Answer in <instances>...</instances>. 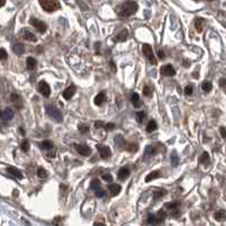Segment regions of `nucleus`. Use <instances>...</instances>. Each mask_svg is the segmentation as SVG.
Wrapping results in <instances>:
<instances>
[{"instance_id": "33", "label": "nucleus", "mask_w": 226, "mask_h": 226, "mask_svg": "<svg viewBox=\"0 0 226 226\" xmlns=\"http://www.w3.org/2000/svg\"><path fill=\"white\" fill-rule=\"evenodd\" d=\"M156 154V148L151 147V146H148L147 149H146V155L147 156H154Z\"/></svg>"}, {"instance_id": "10", "label": "nucleus", "mask_w": 226, "mask_h": 226, "mask_svg": "<svg viewBox=\"0 0 226 226\" xmlns=\"http://www.w3.org/2000/svg\"><path fill=\"white\" fill-rule=\"evenodd\" d=\"M75 91H76L75 87H74V85H71V87H68L67 89L63 92V97L66 100H69L73 95L75 94Z\"/></svg>"}, {"instance_id": "36", "label": "nucleus", "mask_w": 226, "mask_h": 226, "mask_svg": "<svg viewBox=\"0 0 226 226\" xmlns=\"http://www.w3.org/2000/svg\"><path fill=\"white\" fill-rule=\"evenodd\" d=\"M165 192H166L165 190L155 191V192H154V199H155V200H158L159 198H161V197L165 195Z\"/></svg>"}, {"instance_id": "42", "label": "nucleus", "mask_w": 226, "mask_h": 226, "mask_svg": "<svg viewBox=\"0 0 226 226\" xmlns=\"http://www.w3.org/2000/svg\"><path fill=\"white\" fill-rule=\"evenodd\" d=\"M91 187L92 189H94V190H97V189H99L100 187V182L98 181V180H93L91 183Z\"/></svg>"}, {"instance_id": "12", "label": "nucleus", "mask_w": 226, "mask_h": 226, "mask_svg": "<svg viewBox=\"0 0 226 226\" xmlns=\"http://www.w3.org/2000/svg\"><path fill=\"white\" fill-rule=\"evenodd\" d=\"M117 176H118V179L120 180V181H125V180L130 176V169L126 168V167L120 168L118 172V174H117Z\"/></svg>"}, {"instance_id": "35", "label": "nucleus", "mask_w": 226, "mask_h": 226, "mask_svg": "<svg viewBox=\"0 0 226 226\" xmlns=\"http://www.w3.org/2000/svg\"><path fill=\"white\" fill-rule=\"evenodd\" d=\"M40 147L42 148V149H51L52 143L50 141H43V142L40 143Z\"/></svg>"}, {"instance_id": "48", "label": "nucleus", "mask_w": 226, "mask_h": 226, "mask_svg": "<svg viewBox=\"0 0 226 226\" xmlns=\"http://www.w3.org/2000/svg\"><path fill=\"white\" fill-rule=\"evenodd\" d=\"M103 125H105V124H103V122H95L94 123V126L97 127V128H100V127H103Z\"/></svg>"}, {"instance_id": "20", "label": "nucleus", "mask_w": 226, "mask_h": 226, "mask_svg": "<svg viewBox=\"0 0 226 226\" xmlns=\"http://www.w3.org/2000/svg\"><path fill=\"white\" fill-rule=\"evenodd\" d=\"M179 202H171V203H166V208L168 210H171L173 214H176L179 211Z\"/></svg>"}, {"instance_id": "51", "label": "nucleus", "mask_w": 226, "mask_h": 226, "mask_svg": "<svg viewBox=\"0 0 226 226\" xmlns=\"http://www.w3.org/2000/svg\"><path fill=\"white\" fill-rule=\"evenodd\" d=\"M93 226H106L103 223H94V225Z\"/></svg>"}, {"instance_id": "32", "label": "nucleus", "mask_w": 226, "mask_h": 226, "mask_svg": "<svg viewBox=\"0 0 226 226\" xmlns=\"http://www.w3.org/2000/svg\"><path fill=\"white\" fill-rule=\"evenodd\" d=\"M115 143L117 144V146H119V147H123L124 146V138L122 136V135H117L115 138Z\"/></svg>"}, {"instance_id": "41", "label": "nucleus", "mask_w": 226, "mask_h": 226, "mask_svg": "<svg viewBox=\"0 0 226 226\" xmlns=\"http://www.w3.org/2000/svg\"><path fill=\"white\" fill-rule=\"evenodd\" d=\"M103 128L106 130V131H111L113 128H115V124L114 123H107L103 125Z\"/></svg>"}, {"instance_id": "19", "label": "nucleus", "mask_w": 226, "mask_h": 226, "mask_svg": "<svg viewBox=\"0 0 226 226\" xmlns=\"http://www.w3.org/2000/svg\"><path fill=\"white\" fill-rule=\"evenodd\" d=\"M36 66V60L32 57H28L26 59V67H28V71H33Z\"/></svg>"}, {"instance_id": "15", "label": "nucleus", "mask_w": 226, "mask_h": 226, "mask_svg": "<svg viewBox=\"0 0 226 226\" xmlns=\"http://www.w3.org/2000/svg\"><path fill=\"white\" fill-rule=\"evenodd\" d=\"M103 101H106V94H105V92H100L99 94H97V97L94 98V103L97 106H101Z\"/></svg>"}, {"instance_id": "47", "label": "nucleus", "mask_w": 226, "mask_h": 226, "mask_svg": "<svg viewBox=\"0 0 226 226\" xmlns=\"http://www.w3.org/2000/svg\"><path fill=\"white\" fill-rule=\"evenodd\" d=\"M158 57H159V59H165V54H164L163 50H159L158 51Z\"/></svg>"}, {"instance_id": "8", "label": "nucleus", "mask_w": 226, "mask_h": 226, "mask_svg": "<svg viewBox=\"0 0 226 226\" xmlns=\"http://www.w3.org/2000/svg\"><path fill=\"white\" fill-rule=\"evenodd\" d=\"M39 91L44 97H49L50 95V87H49V84L46 83L44 81H41L39 83Z\"/></svg>"}, {"instance_id": "7", "label": "nucleus", "mask_w": 226, "mask_h": 226, "mask_svg": "<svg viewBox=\"0 0 226 226\" xmlns=\"http://www.w3.org/2000/svg\"><path fill=\"white\" fill-rule=\"evenodd\" d=\"M160 73L164 76H174L176 74V72H175L174 67L172 65H165V66H163V67L160 68Z\"/></svg>"}, {"instance_id": "25", "label": "nucleus", "mask_w": 226, "mask_h": 226, "mask_svg": "<svg viewBox=\"0 0 226 226\" xmlns=\"http://www.w3.org/2000/svg\"><path fill=\"white\" fill-rule=\"evenodd\" d=\"M148 223L149 224H151V225H157V224H159L160 222V219L157 217V215H150L149 217H148Z\"/></svg>"}, {"instance_id": "6", "label": "nucleus", "mask_w": 226, "mask_h": 226, "mask_svg": "<svg viewBox=\"0 0 226 226\" xmlns=\"http://www.w3.org/2000/svg\"><path fill=\"white\" fill-rule=\"evenodd\" d=\"M97 149L99 151V155L101 158L106 159L109 158L111 156V151L107 146H103V144H97Z\"/></svg>"}, {"instance_id": "17", "label": "nucleus", "mask_w": 226, "mask_h": 226, "mask_svg": "<svg viewBox=\"0 0 226 226\" xmlns=\"http://www.w3.org/2000/svg\"><path fill=\"white\" fill-rule=\"evenodd\" d=\"M24 50H25V49H24V46L22 43H15V44H14V47H13V51L15 52L16 55H18V56L23 55Z\"/></svg>"}, {"instance_id": "16", "label": "nucleus", "mask_w": 226, "mask_h": 226, "mask_svg": "<svg viewBox=\"0 0 226 226\" xmlns=\"http://www.w3.org/2000/svg\"><path fill=\"white\" fill-rule=\"evenodd\" d=\"M215 219L216 220H218V222H223V220H225L226 219V211L223 210V209H220V210L216 211L215 213Z\"/></svg>"}, {"instance_id": "53", "label": "nucleus", "mask_w": 226, "mask_h": 226, "mask_svg": "<svg viewBox=\"0 0 226 226\" xmlns=\"http://www.w3.org/2000/svg\"><path fill=\"white\" fill-rule=\"evenodd\" d=\"M0 116H1V111H0Z\"/></svg>"}, {"instance_id": "11", "label": "nucleus", "mask_w": 226, "mask_h": 226, "mask_svg": "<svg viewBox=\"0 0 226 226\" xmlns=\"http://www.w3.org/2000/svg\"><path fill=\"white\" fill-rule=\"evenodd\" d=\"M120 190H122V187H120V185H118V184H109L108 185V191L110 192L111 195H118L119 192H120Z\"/></svg>"}, {"instance_id": "29", "label": "nucleus", "mask_w": 226, "mask_h": 226, "mask_svg": "<svg viewBox=\"0 0 226 226\" xmlns=\"http://www.w3.org/2000/svg\"><path fill=\"white\" fill-rule=\"evenodd\" d=\"M201 87H202V90L205 92H210L211 89H213V84L210 82H208V81H205L202 83V85H201Z\"/></svg>"}, {"instance_id": "21", "label": "nucleus", "mask_w": 226, "mask_h": 226, "mask_svg": "<svg viewBox=\"0 0 226 226\" xmlns=\"http://www.w3.org/2000/svg\"><path fill=\"white\" fill-rule=\"evenodd\" d=\"M195 30L200 33V32H202V28H203V25H205V20L203 18H197L195 20Z\"/></svg>"}, {"instance_id": "28", "label": "nucleus", "mask_w": 226, "mask_h": 226, "mask_svg": "<svg viewBox=\"0 0 226 226\" xmlns=\"http://www.w3.org/2000/svg\"><path fill=\"white\" fill-rule=\"evenodd\" d=\"M156 130H157V123H156L155 120H150L147 126V132L150 133V132H154Z\"/></svg>"}, {"instance_id": "52", "label": "nucleus", "mask_w": 226, "mask_h": 226, "mask_svg": "<svg viewBox=\"0 0 226 226\" xmlns=\"http://www.w3.org/2000/svg\"><path fill=\"white\" fill-rule=\"evenodd\" d=\"M6 4V0H0V7H2Z\"/></svg>"}, {"instance_id": "39", "label": "nucleus", "mask_w": 226, "mask_h": 226, "mask_svg": "<svg viewBox=\"0 0 226 226\" xmlns=\"http://www.w3.org/2000/svg\"><path fill=\"white\" fill-rule=\"evenodd\" d=\"M79 131L81 133H87V132H89V126L84 125V124H81V125H79Z\"/></svg>"}, {"instance_id": "27", "label": "nucleus", "mask_w": 226, "mask_h": 226, "mask_svg": "<svg viewBox=\"0 0 226 226\" xmlns=\"http://www.w3.org/2000/svg\"><path fill=\"white\" fill-rule=\"evenodd\" d=\"M209 155H208V152H203L202 156H201V158H200V163L203 164L205 166H207L208 164H209Z\"/></svg>"}, {"instance_id": "2", "label": "nucleus", "mask_w": 226, "mask_h": 226, "mask_svg": "<svg viewBox=\"0 0 226 226\" xmlns=\"http://www.w3.org/2000/svg\"><path fill=\"white\" fill-rule=\"evenodd\" d=\"M39 2L40 6L48 13L56 12L60 8V4L58 0H39Z\"/></svg>"}, {"instance_id": "44", "label": "nucleus", "mask_w": 226, "mask_h": 226, "mask_svg": "<svg viewBox=\"0 0 226 226\" xmlns=\"http://www.w3.org/2000/svg\"><path fill=\"white\" fill-rule=\"evenodd\" d=\"M105 193H106V192L103 190H101V189H97V190H95V195H97L98 198H102L103 195H105Z\"/></svg>"}, {"instance_id": "5", "label": "nucleus", "mask_w": 226, "mask_h": 226, "mask_svg": "<svg viewBox=\"0 0 226 226\" xmlns=\"http://www.w3.org/2000/svg\"><path fill=\"white\" fill-rule=\"evenodd\" d=\"M30 24H31L32 26H34V28H35L39 32H41V33H44L46 30H47V25H46L43 22L36 20V18H31V20H30Z\"/></svg>"}, {"instance_id": "13", "label": "nucleus", "mask_w": 226, "mask_h": 226, "mask_svg": "<svg viewBox=\"0 0 226 226\" xmlns=\"http://www.w3.org/2000/svg\"><path fill=\"white\" fill-rule=\"evenodd\" d=\"M22 34H23L24 39L28 40V41H31V42H35L36 41L35 35H34L33 33H31L28 30H23V31H22Z\"/></svg>"}, {"instance_id": "38", "label": "nucleus", "mask_w": 226, "mask_h": 226, "mask_svg": "<svg viewBox=\"0 0 226 226\" xmlns=\"http://www.w3.org/2000/svg\"><path fill=\"white\" fill-rule=\"evenodd\" d=\"M138 144H135V143H130L128 144V147H127V150L131 151V152H135V151H138Z\"/></svg>"}, {"instance_id": "24", "label": "nucleus", "mask_w": 226, "mask_h": 226, "mask_svg": "<svg viewBox=\"0 0 226 226\" xmlns=\"http://www.w3.org/2000/svg\"><path fill=\"white\" fill-rule=\"evenodd\" d=\"M13 116H14V111L10 109V108H6L4 110V114H2V117L4 119L6 120H10L13 118Z\"/></svg>"}, {"instance_id": "14", "label": "nucleus", "mask_w": 226, "mask_h": 226, "mask_svg": "<svg viewBox=\"0 0 226 226\" xmlns=\"http://www.w3.org/2000/svg\"><path fill=\"white\" fill-rule=\"evenodd\" d=\"M127 35H128L127 30H122V31L119 32L118 34L115 36L114 41H116V42H118V41H125V40L127 39Z\"/></svg>"}, {"instance_id": "46", "label": "nucleus", "mask_w": 226, "mask_h": 226, "mask_svg": "<svg viewBox=\"0 0 226 226\" xmlns=\"http://www.w3.org/2000/svg\"><path fill=\"white\" fill-rule=\"evenodd\" d=\"M143 94L146 95V97H149V95L151 94V91H150V89H149V87H144V89H143Z\"/></svg>"}, {"instance_id": "40", "label": "nucleus", "mask_w": 226, "mask_h": 226, "mask_svg": "<svg viewBox=\"0 0 226 226\" xmlns=\"http://www.w3.org/2000/svg\"><path fill=\"white\" fill-rule=\"evenodd\" d=\"M192 92H193V87L192 85H187V87H185V89H184V93L187 95H191L192 94Z\"/></svg>"}, {"instance_id": "30", "label": "nucleus", "mask_w": 226, "mask_h": 226, "mask_svg": "<svg viewBox=\"0 0 226 226\" xmlns=\"http://www.w3.org/2000/svg\"><path fill=\"white\" fill-rule=\"evenodd\" d=\"M171 163H172V166L173 167H176L179 165V157L176 156L175 152H173L171 156Z\"/></svg>"}, {"instance_id": "45", "label": "nucleus", "mask_w": 226, "mask_h": 226, "mask_svg": "<svg viewBox=\"0 0 226 226\" xmlns=\"http://www.w3.org/2000/svg\"><path fill=\"white\" fill-rule=\"evenodd\" d=\"M102 179L106 181V182H111L113 181V176H111L110 174H105L102 176Z\"/></svg>"}, {"instance_id": "18", "label": "nucleus", "mask_w": 226, "mask_h": 226, "mask_svg": "<svg viewBox=\"0 0 226 226\" xmlns=\"http://www.w3.org/2000/svg\"><path fill=\"white\" fill-rule=\"evenodd\" d=\"M8 173H10L13 176H15V177H17V179H20V180L23 179V175H22L20 171H18V169L15 168V167H8Z\"/></svg>"}, {"instance_id": "26", "label": "nucleus", "mask_w": 226, "mask_h": 226, "mask_svg": "<svg viewBox=\"0 0 226 226\" xmlns=\"http://www.w3.org/2000/svg\"><path fill=\"white\" fill-rule=\"evenodd\" d=\"M12 101H13L14 103H15V106H16L17 108H20V107H22V102H20L22 100H20V95H18V94H16V93L12 94Z\"/></svg>"}, {"instance_id": "9", "label": "nucleus", "mask_w": 226, "mask_h": 226, "mask_svg": "<svg viewBox=\"0 0 226 226\" xmlns=\"http://www.w3.org/2000/svg\"><path fill=\"white\" fill-rule=\"evenodd\" d=\"M76 151H77L81 156L87 157V156H89L90 154H91V148H89L87 146L80 144V146H76Z\"/></svg>"}, {"instance_id": "43", "label": "nucleus", "mask_w": 226, "mask_h": 226, "mask_svg": "<svg viewBox=\"0 0 226 226\" xmlns=\"http://www.w3.org/2000/svg\"><path fill=\"white\" fill-rule=\"evenodd\" d=\"M7 58V51L5 49H0V60H5Z\"/></svg>"}, {"instance_id": "4", "label": "nucleus", "mask_w": 226, "mask_h": 226, "mask_svg": "<svg viewBox=\"0 0 226 226\" xmlns=\"http://www.w3.org/2000/svg\"><path fill=\"white\" fill-rule=\"evenodd\" d=\"M46 109H47V114H48V115L50 116V117H52V118L55 119L56 122H61V118H63V117H61V114H60V111L58 110L57 108L49 105V106H47V108H46Z\"/></svg>"}, {"instance_id": "3", "label": "nucleus", "mask_w": 226, "mask_h": 226, "mask_svg": "<svg viewBox=\"0 0 226 226\" xmlns=\"http://www.w3.org/2000/svg\"><path fill=\"white\" fill-rule=\"evenodd\" d=\"M142 50H143L144 56L149 59V61H150L152 65H157V59H156L155 55H154V51H152L151 46H149V44H143Z\"/></svg>"}, {"instance_id": "34", "label": "nucleus", "mask_w": 226, "mask_h": 226, "mask_svg": "<svg viewBox=\"0 0 226 226\" xmlns=\"http://www.w3.org/2000/svg\"><path fill=\"white\" fill-rule=\"evenodd\" d=\"M20 149H22V151H24V152L28 151V149H30V143H28V140H24L23 143L20 144Z\"/></svg>"}, {"instance_id": "50", "label": "nucleus", "mask_w": 226, "mask_h": 226, "mask_svg": "<svg viewBox=\"0 0 226 226\" xmlns=\"http://www.w3.org/2000/svg\"><path fill=\"white\" fill-rule=\"evenodd\" d=\"M220 87H226V80H225V79H222V80H220Z\"/></svg>"}, {"instance_id": "37", "label": "nucleus", "mask_w": 226, "mask_h": 226, "mask_svg": "<svg viewBox=\"0 0 226 226\" xmlns=\"http://www.w3.org/2000/svg\"><path fill=\"white\" fill-rule=\"evenodd\" d=\"M38 176L41 177V179H44V177H47V171L42 168V167H40L39 169H38Z\"/></svg>"}, {"instance_id": "1", "label": "nucleus", "mask_w": 226, "mask_h": 226, "mask_svg": "<svg viewBox=\"0 0 226 226\" xmlns=\"http://www.w3.org/2000/svg\"><path fill=\"white\" fill-rule=\"evenodd\" d=\"M138 8H139V6L135 1L128 0V1H125L119 6L118 9H117V14L120 17H128V16L135 14Z\"/></svg>"}, {"instance_id": "22", "label": "nucleus", "mask_w": 226, "mask_h": 226, "mask_svg": "<svg viewBox=\"0 0 226 226\" xmlns=\"http://www.w3.org/2000/svg\"><path fill=\"white\" fill-rule=\"evenodd\" d=\"M159 176H160V172H159V171L151 172L150 174L147 175V177H146V182H150V181H152V180L158 179Z\"/></svg>"}, {"instance_id": "49", "label": "nucleus", "mask_w": 226, "mask_h": 226, "mask_svg": "<svg viewBox=\"0 0 226 226\" xmlns=\"http://www.w3.org/2000/svg\"><path fill=\"white\" fill-rule=\"evenodd\" d=\"M220 134H222V136L224 138V139H226V130H225V127H220Z\"/></svg>"}, {"instance_id": "23", "label": "nucleus", "mask_w": 226, "mask_h": 226, "mask_svg": "<svg viewBox=\"0 0 226 226\" xmlns=\"http://www.w3.org/2000/svg\"><path fill=\"white\" fill-rule=\"evenodd\" d=\"M132 103L135 108H139L141 106V100H140V97L138 93H133L132 94Z\"/></svg>"}, {"instance_id": "31", "label": "nucleus", "mask_w": 226, "mask_h": 226, "mask_svg": "<svg viewBox=\"0 0 226 226\" xmlns=\"http://www.w3.org/2000/svg\"><path fill=\"white\" fill-rule=\"evenodd\" d=\"M135 118H136V120H138L139 123H142L143 120H144V118H146V114H144L143 111H138V113L135 114Z\"/></svg>"}, {"instance_id": "54", "label": "nucleus", "mask_w": 226, "mask_h": 226, "mask_svg": "<svg viewBox=\"0 0 226 226\" xmlns=\"http://www.w3.org/2000/svg\"><path fill=\"white\" fill-rule=\"evenodd\" d=\"M209 1H213V0H209Z\"/></svg>"}]
</instances>
